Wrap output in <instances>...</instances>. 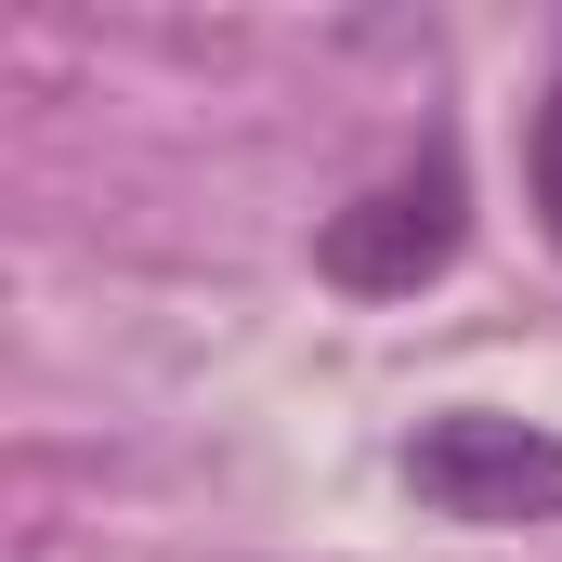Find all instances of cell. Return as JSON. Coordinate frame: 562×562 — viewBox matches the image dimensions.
Instances as JSON below:
<instances>
[{"mask_svg": "<svg viewBox=\"0 0 562 562\" xmlns=\"http://www.w3.org/2000/svg\"><path fill=\"white\" fill-rule=\"evenodd\" d=\"M406 484L445 524H562V431L497 419V406H445L406 445Z\"/></svg>", "mask_w": 562, "mask_h": 562, "instance_id": "cell-1", "label": "cell"}, {"mask_svg": "<svg viewBox=\"0 0 562 562\" xmlns=\"http://www.w3.org/2000/svg\"><path fill=\"white\" fill-rule=\"evenodd\" d=\"M458 236H471V183H458V157H419V170L367 183L353 210H327L314 262H327V288H353V301H419L458 262Z\"/></svg>", "mask_w": 562, "mask_h": 562, "instance_id": "cell-2", "label": "cell"}, {"mask_svg": "<svg viewBox=\"0 0 562 562\" xmlns=\"http://www.w3.org/2000/svg\"><path fill=\"white\" fill-rule=\"evenodd\" d=\"M537 210H550V236H562V105L537 119Z\"/></svg>", "mask_w": 562, "mask_h": 562, "instance_id": "cell-3", "label": "cell"}]
</instances>
